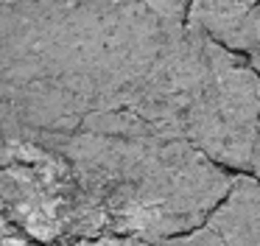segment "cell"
I'll return each instance as SVG.
<instances>
[{
  "label": "cell",
  "instance_id": "obj_4",
  "mask_svg": "<svg viewBox=\"0 0 260 246\" xmlns=\"http://www.w3.org/2000/svg\"><path fill=\"white\" fill-rule=\"evenodd\" d=\"M190 0H70L92 112L126 109L165 48L187 28Z\"/></svg>",
  "mask_w": 260,
  "mask_h": 246
},
{
  "label": "cell",
  "instance_id": "obj_1",
  "mask_svg": "<svg viewBox=\"0 0 260 246\" xmlns=\"http://www.w3.org/2000/svg\"><path fill=\"white\" fill-rule=\"evenodd\" d=\"M87 201L95 238L126 235L159 246L204 227L226 199L232 173L132 109L84 117L59 145Z\"/></svg>",
  "mask_w": 260,
  "mask_h": 246
},
{
  "label": "cell",
  "instance_id": "obj_5",
  "mask_svg": "<svg viewBox=\"0 0 260 246\" xmlns=\"http://www.w3.org/2000/svg\"><path fill=\"white\" fill-rule=\"evenodd\" d=\"M0 212L40 243L95 238L81 188L59 151L0 165Z\"/></svg>",
  "mask_w": 260,
  "mask_h": 246
},
{
  "label": "cell",
  "instance_id": "obj_3",
  "mask_svg": "<svg viewBox=\"0 0 260 246\" xmlns=\"http://www.w3.org/2000/svg\"><path fill=\"white\" fill-rule=\"evenodd\" d=\"M0 98L25 160L59 151L92 115L70 0H0Z\"/></svg>",
  "mask_w": 260,
  "mask_h": 246
},
{
  "label": "cell",
  "instance_id": "obj_7",
  "mask_svg": "<svg viewBox=\"0 0 260 246\" xmlns=\"http://www.w3.org/2000/svg\"><path fill=\"white\" fill-rule=\"evenodd\" d=\"M257 6L260 0H190L187 22L226 45Z\"/></svg>",
  "mask_w": 260,
  "mask_h": 246
},
{
  "label": "cell",
  "instance_id": "obj_9",
  "mask_svg": "<svg viewBox=\"0 0 260 246\" xmlns=\"http://www.w3.org/2000/svg\"><path fill=\"white\" fill-rule=\"evenodd\" d=\"M25 160L23 145H20L17 134H14L12 117H9V109L0 98V165H9V162H20Z\"/></svg>",
  "mask_w": 260,
  "mask_h": 246
},
{
  "label": "cell",
  "instance_id": "obj_6",
  "mask_svg": "<svg viewBox=\"0 0 260 246\" xmlns=\"http://www.w3.org/2000/svg\"><path fill=\"white\" fill-rule=\"evenodd\" d=\"M207 227H213L230 246H260V179L238 173Z\"/></svg>",
  "mask_w": 260,
  "mask_h": 246
},
{
  "label": "cell",
  "instance_id": "obj_11",
  "mask_svg": "<svg viewBox=\"0 0 260 246\" xmlns=\"http://www.w3.org/2000/svg\"><path fill=\"white\" fill-rule=\"evenodd\" d=\"M34 246H154V243L140 238H126V235H104V238L68 240V243H34Z\"/></svg>",
  "mask_w": 260,
  "mask_h": 246
},
{
  "label": "cell",
  "instance_id": "obj_13",
  "mask_svg": "<svg viewBox=\"0 0 260 246\" xmlns=\"http://www.w3.org/2000/svg\"><path fill=\"white\" fill-rule=\"evenodd\" d=\"M252 171L260 179V123H257V137H254V154H252Z\"/></svg>",
  "mask_w": 260,
  "mask_h": 246
},
{
  "label": "cell",
  "instance_id": "obj_8",
  "mask_svg": "<svg viewBox=\"0 0 260 246\" xmlns=\"http://www.w3.org/2000/svg\"><path fill=\"white\" fill-rule=\"evenodd\" d=\"M226 48L243 53L249 59V65L260 73V6L241 22V28L232 34V39L226 42Z\"/></svg>",
  "mask_w": 260,
  "mask_h": 246
},
{
  "label": "cell",
  "instance_id": "obj_12",
  "mask_svg": "<svg viewBox=\"0 0 260 246\" xmlns=\"http://www.w3.org/2000/svg\"><path fill=\"white\" fill-rule=\"evenodd\" d=\"M0 246H31L28 235L0 212Z\"/></svg>",
  "mask_w": 260,
  "mask_h": 246
},
{
  "label": "cell",
  "instance_id": "obj_2",
  "mask_svg": "<svg viewBox=\"0 0 260 246\" xmlns=\"http://www.w3.org/2000/svg\"><path fill=\"white\" fill-rule=\"evenodd\" d=\"M126 109L224 168H252L260 123V73L238 50L190 25L159 53Z\"/></svg>",
  "mask_w": 260,
  "mask_h": 246
},
{
  "label": "cell",
  "instance_id": "obj_10",
  "mask_svg": "<svg viewBox=\"0 0 260 246\" xmlns=\"http://www.w3.org/2000/svg\"><path fill=\"white\" fill-rule=\"evenodd\" d=\"M159 246H230L224 238H221L218 232H215L213 227H199V229H193V232H187V235H176V238H168L165 243H159Z\"/></svg>",
  "mask_w": 260,
  "mask_h": 246
}]
</instances>
